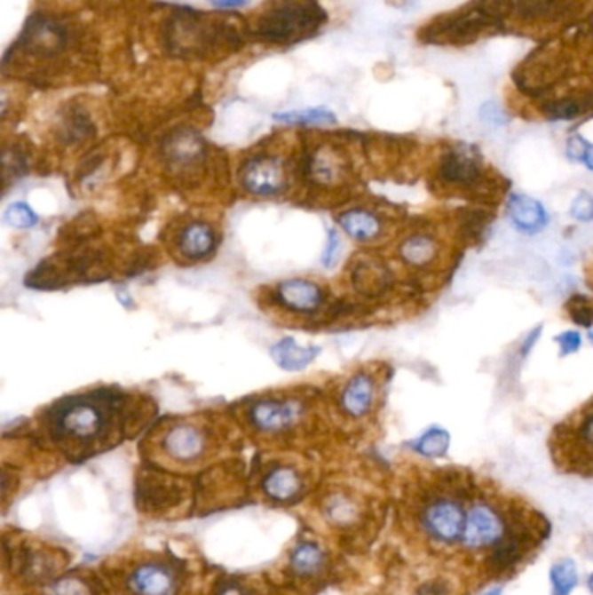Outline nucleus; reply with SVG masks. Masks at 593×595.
Returning a JSON list of instances; mask_svg holds the SVG:
<instances>
[{
    "label": "nucleus",
    "mask_w": 593,
    "mask_h": 595,
    "mask_svg": "<svg viewBox=\"0 0 593 595\" xmlns=\"http://www.w3.org/2000/svg\"><path fill=\"white\" fill-rule=\"evenodd\" d=\"M65 41L67 34L56 21L45 16H34L16 47H21L23 54L28 52L34 56H52L63 49Z\"/></svg>",
    "instance_id": "6e6552de"
},
{
    "label": "nucleus",
    "mask_w": 593,
    "mask_h": 595,
    "mask_svg": "<svg viewBox=\"0 0 593 595\" xmlns=\"http://www.w3.org/2000/svg\"><path fill=\"white\" fill-rule=\"evenodd\" d=\"M589 147H590V143H589L583 136L574 134V136H571V138L567 139V145H565V155H567V159L573 161V163H583Z\"/></svg>",
    "instance_id": "473e14b6"
},
{
    "label": "nucleus",
    "mask_w": 593,
    "mask_h": 595,
    "mask_svg": "<svg viewBox=\"0 0 593 595\" xmlns=\"http://www.w3.org/2000/svg\"><path fill=\"white\" fill-rule=\"evenodd\" d=\"M54 595H91L89 585L77 578H67L52 585Z\"/></svg>",
    "instance_id": "2f4dec72"
},
{
    "label": "nucleus",
    "mask_w": 593,
    "mask_h": 595,
    "mask_svg": "<svg viewBox=\"0 0 593 595\" xmlns=\"http://www.w3.org/2000/svg\"><path fill=\"white\" fill-rule=\"evenodd\" d=\"M251 0H211L212 5L217 9H239L248 5Z\"/></svg>",
    "instance_id": "4c0bfd02"
},
{
    "label": "nucleus",
    "mask_w": 593,
    "mask_h": 595,
    "mask_svg": "<svg viewBox=\"0 0 593 595\" xmlns=\"http://www.w3.org/2000/svg\"><path fill=\"white\" fill-rule=\"evenodd\" d=\"M373 401H375V382L366 375L352 378L341 395L343 409L346 411V415L355 418L368 415V411L373 406Z\"/></svg>",
    "instance_id": "2eb2a0df"
},
{
    "label": "nucleus",
    "mask_w": 593,
    "mask_h": 595,
    "mask_svg": "<svg viewBox=\"0 0 593 595\" xmlns=\"http://www.w3.org/2000/svg\"><path fill=\"white\" fill-rule=\"evenodd\" d=\"M328 21L317 0H275L256 21V36L272 44L301 43L315 36Z\"/></svg>",
    "instance_id": "f03ea898"
},
{
    "label": "nucleus",
    "mask_w": 593,
    "mask_h": 595,
    "mask_svg": "<svg viewBox=\"0 0 593 595\" xmlns=\"http://www.w3.org/2000/svg\"><path fill=\"white\" fill-rule=\"evenodd\" d=\"M219 595H244V592H242L239 587H235V585H226V587L219 592Z\"/></svg>",
    "instance_id": "a19ab883"
},
{
    "label": "nucleus",
    "mask_w": 593,
    "mask_h": 595,
    "mask_svg": "<svg viewBox=\"0 0 593 595\" xmlns=\"http://www.w3.org/2000/svg\"><path fill=\"white\" fill-rule=\"evenodd\" d=\"M478 115L489 126H503L507 123L505 112L494 101L484 103L482 108H480V112H478Z\"/></svg>",
    "instance_id": "72a5a7b5"
},
{
    "label": "nucleus",
    "mask_w": 593,
    "mask_h": 595,
    "mask_svg": "<svg viewBox=\"0 0 593 595\" xmlns=\"http://www.w3.org/2000/svg\"><path fill=\"white\" fill-rule=\"evenodd\" d=\"M301 480L291 468H277L265 479V491L275 500H289L296 496Z\"/></svg>",
    "instance_id": "aec40b11"
},
{
    "label": "nucleus",
    "mask_w": 593,
    "mask_h": 595,
    "mask_svg": "<svg viewBox=\"0 0 593 595\" xmlns=\"http://www.w3.org/2000/svg\"><path fill=\"white\" fill-rule=\"evenodd\" d=\"M339 225L344 228V232L360 242L375 241L382 234V221L373 213L355 210L348 211L339 218Z\"/></svg>",
    "instance_id": "6ab92c4d"
},
{
    "label": "nucleus",
    "mask_w": 593,
    "mask_h": 595,
    "mask_svg": "<svg viewBox=\"0 0 593 595\" xmlns=\"http://www.w3.org/2000/svg\"><path fill=\"white\" fill-rule=\"evenodd\" d=\"M505 519L487 502L475 504L466 515L463 545L466 551L494 549L505 538Z\"/></svg>",
    "instance_id": "39448f33"
},
{
    "label": "nucleus",
    "mask_w": 593,
    "mask_h": 595,
    "mask_svg": "<svg viewBox=\"0 0 593 595\" xmlns=\"http://www.w3.org/2000/svg\"><path fill=\"white\" fill-rule=\"evenodd\" d=\"M288 183L284 164L275 157H255L242 170V185L259 197L279 195Z\"/></svg>",
    "instance_id": "0eeeda50"
},
{
    "label": "nucleus",
    "mask_w": 593,
    "mask_h": 595,
    "mask_svg": "<svg viewBox=\"0 0 593 595\" xmlns=\"http://www.w3.org/2000/svg\"><path fill=\"white\" fill-rule=\"evenodd\" d=\"M466 515L451 498H435L423 512V529L431 543L449 547L463 538Z\"/></svg>",
    "instance_id": "20e7f679"
},
{
    "label": "nucleus",
    "mask_w": 593,
    "mask_h": 595,
    "mask_svg": "<svg viewBox=\"0 0 593 595\" xmlns=\"http://www.w3.org/2000/svg\"><path fill=\"white\" fill-rule=\"evenodd\" d=\"M589 585H590V591H592L593 594V575L590 576V582H589Z\"/></svg>",
    "instance_id": "c03bdc74"
},
{
    "label": "nucleus",
    "mask_w": 593,
    "mask_h": 595,
    "mask_svg": "<svg viewBox=\"0 0 593 595\" xmlns=\"http://www.w3.org/2000/svg\"><path fill=\"white\" fill-rule=\"evenodd\" d=\"M509 214L517 230L527 235L538 234L549 225V213L543 204L524 194L510 195Z\"/></svg>",
    "instance_id": "f8f14e48"
},
{
    "label": "nucleus",
    "mask_w": 593,
    "mask_h": 595,
    "mask_svg": "<svg viewBox=\"0 0 593 595\" xmlns=\"http://www.w3.org/2000/svg\"><path fill=\"white\" fill-rule=\"evenodd\" d=\"M540 333H542V328H538V329H533V331L529 333V337L524 340L522 346H520V355H522V357H526V355H527V352L533 348V345L538 341Z\"/></svg>",
    "instance_id": "ea45409f"
},
{
    "label": "nucleus",
    "mask_w": 593,
    "mask_h": 595,
    "mask_svg": "<svg viewBox=\"0 0 593 595\" xmlns=\"http://www.w3.org/2000/svg\"><path fill=\"white\" fill-rule=\"evenodd\" d=\"M592 108L590 101L580 98H565V99H558V101H551L545 107V115L550 121H571L576 119L580 115H583L585 112H589Z\"/></svg>",
    "instance_id": "393cba45"
},
{
    "label": "nucleus",
    "mask_w": 593,
    "mask_h": 595,
    "mask_svg": "<svg viewBox=\"0 0 593 595\" xmlns=\"http://www.w3.org/2000/svg\"><path fill=\"white\" fill-rule=\"evenodd\" d=\"M580 437L590 449H593V413L590 416H587V420L580 426Z\"/></svg>",
    "instance_id": "e433bc0d"
},
{
    "label": "nucleus",
    "mask_w": 593,
    "mask_h": 595,
    "mask_svg": "<svg viewBox=\"0 0 593 595\" xmlns=\"http://www.w3.org/2000/svg\"><path fill=\"white\" fill-rule=\"evenodd\" d=\"M590 340L593 341V331H592V333H590Z\"/></svg>",
    "instance_id": "a18cd8bd"
},
{
    "label": "nucleus",
    "mask_w": 593,
    "mask_h": 595,
    "mask_svg": "<svg viewBox=\"0 0 593 595\" xmlns=\"http://www.w3.org/2000/svg\"><path fill=\"white\" fill-rule=\"evenodd\" d=\"M355 282H357V286L364 293L378 295V293H382L383 290L386 288V284H388V274H386V270L383 268L380 263L368 261V263H362L357 268Z\"/></svg>",
    "instance_id": "b1692460"
},
{
    "label": "nucleus",
    "mask_w": 593,
    "mask_h": 595,
    "mask_svg": "<svg viewBox=\"0 0 593 595\" xmlns=\"http://www.w3.org/2000/svg\"><path fill=\"white\" fill-rule=\"evenodd\" d=\"M569 213H571V216H573L576 221H581V223H590V221H593L592 194H589V192H580V194L574 197Z\"/></svg>",
    "instance_id": "c756f323"
},
{
    "label": "nucleus",
    "mask_w": 593,
    "mask_h": 595,
    "mask_svg": "<svg viewBox=\"0 0 593 595\" xmlns=\"http://www.w3.org/2000/svg\"><path fill=\"white\" fill-rule=\"evenodd\" d=\"M418 595H449L444 583H426Z\"/></svg>",
    "instance_id": "58836bf2"
},
{
    "label": "nucleus",
    "mask_w": 593,
    "mask_h": 595,
    "mask_svg": "<svg viewBox=\"0 0 593 595\" xmlns=\"http://www.w3.org/2000/svg\"><path fill=\"white\" fill-rule=\"evenodd\" d=\"M123 404V397L112 392L65 399L49 413L52 433L70 444L87 446L110 432L124 409Z\"/></svg>",
    "instance_id": "f257e3e1"
},
{
    "label": "nucleus",
    "mask_w": 593,
    "mask_h": 595,
    "mask_svg": "<svg viewBox=\"0 0 593 595\" xmlns=\"http://www.w3.org/2000/svg\"><path fill=\"white\" fill-rule=\"evenodd\" d=\"M565 310L571 321L583 328L593 326V298L585 295H573L565 301Z\"/></svg>",
    "instance_id": "cd10ccee"
},
{
    "label": "nucleus",
    "mask_w": 593,
    "mask_h": 595,
    "mask_svg": "<svg viewBox=\"0 0 593 595\" xmlns=\"http://www.w3.org/2000/svg\"><path fill=\"white\" fill-rule=\"evenodd\" d=\"M555 341L560 346V355L562 357L576 353L581 348V335L576 333V331H565V333L558 335Z\"/></svg>",
    "instance_id": "f704fd0d"
},
{
    "label": "nucleus",
    "mask_w": 593,
    "mask_h": 595,
    "mask_svg": "<svg viewBox=\"0 0 593 595\" xmlns=\"http://www.w3.org/2000/svg\"><path fill=\"white\" fill-rule=\"evenodd\" d=\"M339 251H341V242H339L338 234L335 230L329 232V241H328V248L324 251V265L326 266H333L338 259Z\"/></svg>",
    "instance_id": "c9c22d12"
},
{
    "label": "nucleus",
    "mask_w": 593,
    "mask_h": 595,
    "mask_svg": "<svg viewBox=\"0 0 593 595\" xmlns=\"http://www.w3.org/2000/svg\"><path fill=\"white\" fill-rule=\"evenodd\" d=\"M4 219L9 226H14V228H30L37 223V214L32 211V208H28L27 204L23 202H16V204H11L7 210H5V214H4Z\"/></svg>",
    "instance_id": "c85d7f7f"
},
{
    "label": "nucleus",
    "mask_w": 593,
    "mask_h": 595,
    "mask_svg": "<svg viewBox=\"0 0 593 595\" xmlns=\"http://www.w3.org/2000/svg\"><path fill=\"white\" fill-rule=\"evenodd\" d=\"M489 223V216L480 211H473V213H466L463 221H462V230L468 239H478L484 232V228Z\"/></svg>",
    "instance_id": "7c9ffc66"
},
{
    "label": "nucleus",
    "mask_w": 593,
    "mask_h": 595,
    "mask_svg": "<svg viewBox=\"0 0 593 595\" xmlns=\"http://www.w3.org/2000/svg\"><path fill=\"white\" fill-rule=\"evenodd\" d=\"M279 299L295 312H313L322 303V291L308 281H286L277 290Z\"/></svg>",
    "instance_id": "ddd939ff"
},
{
    "label": "nucleus",
    "mask_w": 593,
    "mask_h": 595,
    "mask_svg": "<svg viewBox=\"0 0 593 595\" xmlns=\"http://www.w3.org/2000/svg\"><path fill=\"white\" fill-rule=\"evenodd\" d=\"M551 587L553 595H569L578 583L576 564L571 559H564L553 564L550 569Z\"/></svg>",
    "instance_id": "a878e982"
},
{
    "label": "nucleus",
    "mask_w": 593,
    "mask_h": 595,
    "mask_svg": "<svg viewBox=\"0 0 593 595\" xmlns=\"http://www.w3.org/2000/svg\"><path fill=\"white\" fill-rule=\"evenodd\" d=\"M502 592H503V591H502V589H500V587H496V589H493V591H489V592H487V594H484V595H502Z\"/></svg>",
    "instance_id": "37998d69"
},
{
    "label": "nucleus",
    "mask_w": 593,
    "mask_h": 595,
    "mask_svg": "<svg viewBox=\"0 0 593 595\" xmlns=\"http://www.w3.org/2000/svg\"><path fill=\"white\" fill-rule=\"evenodd\" d=\"M583 164L589 168V170L593 171V145L589 147L587 154H585V159H583Z\"/></svg>",
    "instance_id": "79ce46f5"
},
{
    "label": "nucleus",
    "mask_w": 593,
    "mask_h": 595,
    "mask_svg": "<svg viewBox=\"0 0 593 595\" xmlns=\"http://www.w3.org/2000/svg\"><path fill=\"white\" fill-rule=\"evenodd\" d=\"M206 433L192 424L172 425L164 437V449L176 462H195L206 451Z\"/></svg>",
    "instance_id": "1a4fd4ad"
},
{
    "label": "nucleus",
    "mask_w": 593,
    "mask_h": 595,
    "mask_svg": "<svg viewBox=\"0 0 593 595\" xmlns=\"http://www.w3.org/2000/svg\"><path fill=\"white\" fill-rule=\"evenodd\" d=\"M449 444H451L449 432L440 426H431L413 444V448L426 458H439L446 455Z\"/></svg>",
    "instance_id": "5701e85b"
},
{
    "label": "nucleus",
    "mask_w": 593,
    "mask_h": 595,
    "mask_svg": "<svg viewBox=\"0 0 593 595\" xmlns=\"http://www.w3.org/2000/svg\"><path fill=\"white\" fill-rule=\"evenodd\" d=\"M178 246H179L181 255L186 258H192V259L206 258L211 255L216 246L214 232L206 223H192L181 230Z\"/></svg>",
    "instance_id": "dca6fc26"
},
{
    "label": "nucleus",
    "mask_w": 593,
    "mask_h": 595,
    "mask_svg": "<svg viewBox=\"0 0 593 595\" xmlns=\"http://www.w3.org/2000/svg\"><path fill=\"white\" fill-rule=\"evenodd\" d=\"M275 121L289 126H329L336 123V115L328 108H304L275 114Z\"/></svg>",
    "instance_id": "4be33fe9"
},
{
    "label": "nucleus",
    "mask_w": 593,
    "mask_h": 595,
    "mask_svg": "<svg viewBox=\"0 0 593 595\" xmlns=\"http://www.w3.org/2000/svg\"><path fill=\"white\" fill-rule=\"evenodd\" d=\"M320 348L317 346H299L291 338L279 341L272 346L273 361L286 371H301L304 369L317 355Z\"/></svg>",
    "instance_id": "a211bd4d"
},
{
    "label": "nucleus",
    "mask_w": 593,
    "mask_h": 595,
    "mask_svg": "<svg viewBox=\"0 0 593 595\" xmlns=\"http://www.w3.org/2000/svg\"><path fill=\"white\" fill-rule=\"evenodd\" d=\"M170 43L181 54H208L239 41L232 25L212 23L206 14L179 11L170 21Z\"/></svg>",
    "instance_id": "7ed1b4c3"
},
{
    "label": "nucleus",
    "mask_w": 593,
    "mask_h": 595,
    "mask_svg": "<svg viewBox=\"0 0 593 595\" xmlns=\"http://www.w3.org/2000/svg\"><path fill=\"white\" fill-rule=\"evenodd\" d=\"M301 416V406L296 401H259L251 409V420L259 430L281 432L295 425Z\"/></svg>",
    "instance_id": "9b49d317"
},
{
    "label": "nucleus",
    "mask_w": 593,
    "mask_h": 595,
    "mask_svg": "<svg viewBox=\"0 0 593 595\" xmlns=\"http://www.w3.org/2000/svg\"><path fill=\"white\" fill-rule=\"evenodd\" d=\"M174 587V576L161 566H143L130 576V589L138 595H172Z\"/></svg>",
    "instance_id": "4468645a"
},
{
    "label": "nucleus",
    "mask_w": 593,
    "mask_h": 595,
    "mask_svg": "<svg viewBox=\"0 0 593 595\" xmlns=\"http://www.w3.org/2000/svg\"><path fill=\"white\" fill-rule=\"evenodd\" d=\"M493 21H494V16H491L484 9L468 11L463 14H458V16H453V18H447V20L440 21L437 27H433L430 30V37L435 39V41L442 39V41H447V43L468 41V39L478 36Z\"/></svg>",
    "instance_id": "9d476101"
},
{
    "label": "nucleus",
    "mask_w": 593,
    "mask_h": 595,
    "mask_svg": "<svg viewBox=\"0 0 593 595\" xmlns=\"http://www.w3.org/2000/svg\"><path fill=\"white\" fill-rule=\"evenodd\" d=\"M291 562H293V567H295L296 573L313 575V573H317L322 567L324 555H322L320 549L317 545H313V543H303L293 553Z\"/></svg>",
    "instance_id": "bb28decb"
},
{
    "label": "nucleus",
    "mask_w": 593,
    "mask_h": 595,
    "mask_svg": "<svg viewBox=\"0 0 593 595\" xmlns=\"http://www.w3.org/2000/svg\"><path fill=\"white\" fill-rule=\"evenodd\" d=\"M439 181L455 190H478L486 179L478 157L465 147L447 150L439 163Z\"/></svg>",
    "instance_id": "423d86ee"
},
{
    "label": "nucleus",
    "mask_w": 593,
    "mask_h": 595,
    "mask_svg": "<svg viewBox=\"0 0 593 595\" xmlns=\"http://www.w3.org/2000/svg\"><path fill=\"white\" fill-rule=\"evenodd\" d=\"M308 176L313 179L315 185H322V186H329V185H335L338 183L339 178H341V166H339V161L336 157H333L331 154L328 152H319L317 155H313L310 159V164H308Z\"/></svg>",
    "instance_id": "412c9836"
},
{
    "label": "nucleus",
    "mask_w": 593,
    "mask_h": 595,
    "mask_svg": "<svg viewBox=\"0 0 593 595\" xmlns=\"http://www.w3.org/2000/svg\"><path fill=\"white\" fill-rule=\"evenodd\" d=\"M399 255L407 266L424 268L439 258V242L428 234H415L400 244Z\"/></svg>",
    "instance_id": "f3484780"
}]
</instances>
